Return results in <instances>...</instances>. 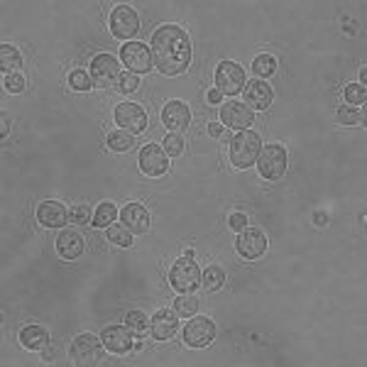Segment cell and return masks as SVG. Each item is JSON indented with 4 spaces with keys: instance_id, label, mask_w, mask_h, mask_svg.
Here are the masks:
<instances>
[{
    "instance_id": "cell-1",
    "label": "cell",
    "mask_w": 367,
    "mask_h": 367,
    "mask_svg": "<svg viewBox=\"0 0 367 367\" xmlns=\"http://www.w3.org/2000/svg\"><path fill=\"white\" fill-rule=\"evenodd\" d=\"M152 64L165 76H181L191 64V39L179 25H162L150 42Z\"/></svg>"
},
{
    "instance_id": "cell-2",
    "label": "cell",
    "mask_w": 367,
    "mask_h": 367,
    "mask_svg": "<svg viewBox=\"0 0 367 367\" xmlns=\"http://www.w3.org/2000/svg\"><path fill=\"white\" fill-rule=\"evenodd\" d=\"M262 152V137L255 130H240L230 140V162L237 169H247L257 162Z\"/></svg>"
},
{
    "instance_id": "cell-3",
    "label": "cell",
    "mask_w": 367,
    "mask_h": 367,
    "mask_svg": "<svg viewBox=\"0 0 367 367\" xmlns=\"http://www.w3.org/2000/svg\"><path fill=\"white\" fill-rule=\"evenodd\" d=\"M262 179L277 181L286 174V150L282 145H265L255 162Z\"/></svg>"
},
{
    "instance_id": "cell-4",
    "label": "cell",
    "mask_w": 367,
    "mask_h": 367,
    "mask_svg": "<svg viewBox=\"0 0 367 367\" xmlns=\"http://www.w3.org/2000/svg\"><path fill=\"white\" fill-rule=\"evenodd\" d=\"M169 282L179 294H191L201 286V270L191 257H181L172 265L169 270Z\"/></svg>"
},
{
    "instance_id": "cell-5",
    "label": "cell",
    "mask_w": 367,
    "mask_h": 367,
    "mask_svg": "<svg viewBox=\"0 0 367 367\" xmlns=\"http://www.w3.org/2000/svg\"><path fill=\"white\" fill-rule=\"evenodd\" d=\"M69 355H71L74 365H78V367L98 365L103 360V340L91 333H81L74 338Z\"/></svg>"
},
{
    "instance_id": "cell-6",
    "label": "cell",
    "mask_w": 367,
    "mask_h": 367,
    "mask_svg": "<svg viewBox=\"0 0 367 367\" xmlns=\"http://www.w3.org/2000/svg\"><path fill=\"white\" fill-rule=\"evenodd\" d=\"M91 78H93V86H98V88H116L123 78L120 62L108 52L98 54V57H93V62H91Z\"/></svg>"
},
{
    "instance_id": "cell-7",
    "label": "cell",
    "mask_w": 367,
    "mask_h": 367,
    "mask_svg": "<svg viewBox=\"0 0 367 367\" xmlns=\"http://www.w3.org/2000/svg\"><path fill=\"white\" fill-rule=\"evenodd\" d=\"M108 25H111V34L120 42H127L140 32V18L130 5H116Z\"/></svg>"
},
{
    "instance_id": "cell-8",
    "label": "cell",
    "mask_w": 367,
    "mask_h": 367,
    "mask_svg": "<svg viewBox=\"0 0 367 367\" xmlns=\"http://www.w3.org/2000/svg\"><path fill=\"white\" fill-rule=\"evenodd\" d=\"M245 69L235 62H221L216 69V88L223 96H235L245 88Z\"/></svg>"
},
{
    "instance_id": "cell-9",
    "label": "cell",
    "mask_w": 367,
    "mask_h": 367,
    "mask_svg": "<svg viewBox=\"0 0 367 367\" xmlns=\"http://www.w3.org/2000/svg\"><path fill=\"white\" fill-rule=\"evenodd\" d=\"M213 338H216V324L206 316H196V319L191 316V321L184 328V343L188 348H208Z\"/></svg>"
},
{
    "instance_id": "cell-10",
    "label": "cell",
    "mask_w": 367,
    "mask_h": 367,
    "mask_svg": "<svg viewBox=\"0 0 367 367\" xmlns=\"http://www.w3.org/2000/svg\"><path fill=\"white\" fill-rule=\"evenodd\" d=\"M120 59H123V64L127 67V71L137 74V76H140V74H147L150 69H155L150 47H145L142 42H125L123 44Z\"/></svg>"
},
{
    "instance_id": "cell-11",
    "label": "cell",
    "mask_w": 367,
    "mask_h": 367,
    "mask_svg": "<svg viewBox=\"0 0 367 367\" xmlns=\"http://www.w3.org/2000/svg\"><path fill=\"white\" fill-rule=\"evenodd\" d=\"M116 123L120 125V130L130 132V135H137V132H145L147 127V113L140 103H120L116 108Z\"/></svg>"
},
{
    "instance_id": "cell-12",
    "label": "cell",
    "mask_w": 367,
    "mask_h": 367,
    "mask_svg": "<svg viewBox=\"0 0 367 367\" xmlns=\"http://www.w3.org/2000/svg\"><path fill=\"white\" fill-rule=\"evenodd\" d=\"M140 169L147 176H165L169 172V155L160 145H145L140 150Z\"/></svg>"
},
{
    "instance_id": "cell-13",
    "label": "cell",
    "mask_w": 367,
    "mask_h": 367,
    "mask_svg": "<svg viewBox=\"0 0 367 367\" xmlns=\"http://www.w3.org/2000/svg\"><path fill=\"white\" fill-rule=\"evenodd\" d=\"M235 250L237 255L245 257V260H260L267 252V237L262 235V230L245 228V230H240V235H237Z\"/></svg>"
},
{
    "instance_id": "cell-14",
    "label": "cell",
    "mask_w": 367,
    "mask_h": 367,
    "mask_svg": "<svg viewBox=\"0 0 367 367\" xmlns=\"http://www.w3.org/2000/svg\"><path fill=\"white\" fill-rule=\"evenodd\" d=\"M221 120L223 125L233 127V130H250V125L255 123V113L247 106H242L240 101H228L221 106Z\"/></svg>"
},
{
    "instance_id": "cell-15",
    "label": "cell",
    "mask_w": 367,
    "mask_h": 367,
    "mask_svg": "<svg viewBox=\"0 0 367 367\" xmlns=\"http://www.w3.org/2000/svg\"><path fill=\"white\" fill-rule=\"evenodd\" d=\"M242 98H245V106L250 111H267L272 106V86L262 78H255V81H247L245 88H242Z\"/></svg>"
},
{
    "instance_id": "cell-16",
    "label": "cell",
    "mask_w": 367,
    "mask_h": 367,
    "mask_svg": "<svg viewBox=\"0 0 367 367\" xmlns=\"http://www.w3.org/2000/svg\"><path fill=\"white\" fill-rule=\"evenodd\" d=\"M101 340H103V348L108 353H116V355H125L132 350V333L125 328V326H108L103 328L101 333Z\"/></svg>"
},
{
    "instance_id": "cell-17",
    "label": "cell",
    "mask_w": 367,
    "mask_h": 367,
    "mask_svg": "<svg viewBox=\"0 0 367 367\" xmlns=\"http://www.w3.org/2000/svg\"><path fill=\"white\" fill-rule=\"evenodd\" d=\"M176 331H179V316H176V311L162 309L150 319V333H152V338L155 340L174 338Z\"/></svg>"
},
{
    "instance_id": "cell-18",
    "label": "cell",
    "mask_w": 367,
    "mask_h": 367,
    "mask_svg": "<svg viewBox=\"0 0 367 367\" xmlns=\"http://www.w3.org/2000/svg\"><path fill=\"white\" fill-rule=\"evenodd\" d=\"M162 123H165L167 130L181 132L191 123V111L184 101H169L165 103V111H162Z\"/></svg>"
},
{
    "instance_id": "cell-19",
    "label": "cell",
    "mask_w": 367,
    "mask_h": 367,
    "mask_svg": "<svg viewBox=\"0 0 367 367\" xmlns=\"http://www.w3.org/2000/svg\"><path fill=\"white\" fill-rule=\"evenodd\" d=\"M120 221L123 226L130 233H137V235H145L150 230V213L142 203H127L120 211Z\"/></svg>"
},
{
    "instance_id": "cell-20",
    "label": "cell",
    "mask_w": 367,
    "mask_h": 367,
    "mask_svg": "<svg viewBox=\"0 0 367 367\" xmlns=\"http://www.w3.org/2000/svg\"><path fill=\"white\" fill-rule=\"evenodd\" d=\"M37 221L42 223L44 228H62V226H67V221H69V211H67V206H64L62 201L49 198V201L39 203Z\"/></svg>"
},
{
    "instance_id": "cell-21",
    "label": "cell",
    "mask_w": 367,
    "mask_h": 367,
    "mask_svg": "<svg viewBox=\"0 0 367 367\" xmlns=\"http://www.w3.org/2000/svg\"><path fill=\"white\" fill-rule=\"evenodd\" d=\"M86 250V240L76 230H62L57 237V252L64 260H78Z\"/></svg>"
},
{
    "instance_id": "cell-22",
    "label": "cell",
    "mask_w": 367,
    "mask_h": 367,
    "mask_svg": "<svg viewBox=\"0 0 367 367\" xmlns=\"http://www.w3.org/2000/svg\"><path fill=\"white\" fill-rule=\"evenodd\" d=\"M20 343L27 350H44L49 345V333L42 326H27V328L20 331Z\"/></svg>"
},
{
    "instance_id": "cell-23",
    "label": "cell",
    "mask_w": 367,
    "mask_h": 367,
    "mask_svg": "<svg viewBox=\"0 0 367 367\" xmlns=\"http://www.w3.org/2000/svg\"><path fill=\"white\" fill-rule=\"evenodd\" d=\"M0 67H3L5 74H15L22 67V57H20L18 47H13V44H0Z\"/></svg>"
},
{
    "instance_id": "cell-24",
    "label": "cell",
    "mask_w": 367,
    "mask_h": 367,
    "mask_svg": "<svg viewBox=\"0 0 367 367\" xmlns=\"http://www.w3.org/2000/svg\"><path fill=\"white\" fill-rule=\"evenodd\" d=\"M223 284H226V272H223V267L218 265H211L203 270L201 275V286L206 291H218L223 289Z\"/></svg>"
},
{
    "instance_id": "cell-25",
    "label": "cell",
    "mask_w": 367,
    "mask_h": 367,
    "mask_svg": "<svg viewBox=\"0 0 367 367\" xmlns=\"http://www.w3.org/2000/svg\"><path fill=\"white\" fill-rule=\"evenodd\" d=\"M123 326H125L132 335H137V338L150 333V319H147L142 311H130V314H125V324Z\"/></svg>"
},
{
    "instance_id": "cell-26",
    "label": "cell",
    "mask_w": 367,
    "mask_h": 367,
    "mask_svg": "<svg viewBox=\"0 0 367 367\" xmlns=\"http://www.w3.org/2000/svg\"><path fill=\"white\" fill-rule=\"evenodd\" d=\"M106 145L111 147L113 152H130L135 147V137L125 130H113L111 135L106 137Z\"/></svg>"
},
{
    "instance_id": "cell-27",
    "label": "cell",
    "mask_w": 367,
    "mask_h": 367,
    "mask_svg": "<svg viewBox=\"0 0 367 367\" xmlns=\"http://www.w3.org/2000/svg\"><path fill=\"white\" fill-rule=\"evenodd\" d=\"M116 218H118V208H116V203H101V206L96 208V213H93V226L96 228H108V226H113L116 223Z\"/></svg>"
},
{
    "instance_id": "cell-28",
    "label": "cell",
    "mask_w": 367,
    "mask_h": 367,
    "mask_svg": "<svg viewBox=\"0 0 367 367\" xmlns=\"http://www.w3.org/2000/svg\"><path fill=\"white\" fill-rule=\"evenodd\" d=\"M174 311H176V316L191 319V316H196V311H198V299L193 294H179L174 299Z\"/></svg>"
},
{
    "instance_id": "cell-29",
    "label": "cell",
    "mask_w": 367,
    "mask_h": 367,
    "mask_svg": "<svg viewBox=\"0 0 367 367\" xmlns=\"http://www.w3.org/2000/svg\"><path fill=\"white\" fill-rule=\"evenodd\" d=\"M252 71H255L257 78L265 81L267 76H272V74L277 71V59L270 57V54H260V57L252 62Z\"/></svg>"
},
{
    "instance_id": "cell-30",
    "label": "cell",
    "mask_w": 367,
    "mask_h": 367,
    "mask_svg": "<svg viewBox=\"0 0 367 367\" xmlns=\"http://www.w3.org/2000/svg\"><path fill=\"white\" fill-rule=\"evenodd\" d=\"M108 242L120 245V247H130L132 245V233L127 230L123 223H113V226H108Z\"/></svg>"
},
{
    "instance_id": "cell-31",
    "label": "cell",
    "mask_w": 367,
    "mask_h": 367,
    "mask_svg": "<svg viewBox=\"0 0 367 367\" xmlns=\"http://www.w3.org/2000/svg\"><path fill=\"white\" fill-rule=\"evenodd\" d=\"M69 86H71L74 91H91L93 88L91 74H86L83 69H74V71L69 74Z\"/></svg>"
},
{
    "instance_id": "cell-32",
    "label": "cell",
    "mask_w": 367,
    "mask_h": 367,
    "mask_svg": "<svg viewBox=\"0 0 367 367\" xmlns=\"http://www.w3.org/2000/svg\"><path fill=\"white\" fill-rule=\"evenodd\" d=\"M345 101L350 103V106H363V103L367 101V91L363 83H348L345 86Z\"/></svg>"
},
{
    "instance_id": "cell-33",
    "label": "cell",
    "mask_w": 367,
    "mask_h": 367,
    "mask_svg": "<svg viewBox=\"0 0 367 367\" xmlns=\"http://www.w3.org/2000/svg\"><path fill=\"white\" fill-rule=\"evenodd\" d=\"M184 150H186V145H184V137L179 132H169V135L165 137V152L169 157H181Z\"/></svg>"
},
{
    "instance_id": "cell-34",
    "label": "cell",
    "mask_w": 367,
    "mask_h": 367,
    "mask_svg": "<svg viewBox=\"0 0 367 367\" xmlns=\"http://www.w3.org/2000/svg\"><path fill=\"white\" fill-rule=\"evenodd\" d=\"M69 218H71V223H76V226H86V223H91L93 213L91 208H88V203H78V206H74L71 211H69Z\"/></svg>"
},
{
    "instance_id": "cell-35",
    "label": "cell",
    "mask_w": 367,
    "mask_h": 367,
    "mask_svg": "<svg viewBox=\"0 0 367 367\" xmlns=\"http://www.w3.org/2000/svg\"><path fill=\"white\" fill-rule=\"evenodd\" d=\"M363 120L360 118V111L353 106H340L338 108V123L340 125H358V123Z\"/></svg>"
},
{
    "instance_id": "cell-36",
    "label": "cell",
    "mask_w": 367,
    "mask_h": 367,
    "mask_svg": "<svg viewBox=\"0 0 367 367\" xmlns=\"http://www.w3.org/2000/svg\"><path fill=\"white\" fill-rule=\"evenodd\" d=\"M3 86L8 93H22L25 91V76L22 74H8Z\"/></svg>"
},
{
    "instance_id": "cell-37",
    "label": "cell",
    "mask_w": 367,
    "mask_h": 367,
    "mask_svg": "<svg viewBox=\"0 0 367 367\" xmlns=\"http://www.w3.org/2000/svg\"><path fill=\"white\" fill-rule=\"evenodd\" d=\"M137 86H140V76H137V74H130V71L123 74L120 83H118V88H120L123 93H135Z\"/></svg>"
},
{
    "instance_id": "cell-38",
    "label": "cell",
    "mask_w": 367,
    "mask_h": 367,
    "mask_svg": "<svg viewBox=\"0 0 367 367\" xmlns=\"http://www.w3.org/2000/svg\"><path fill=\"white\" fill-rule=\"evenodd\" d=\"M228 226H230L235 233L245 230V228H247V216H245V213H233L230 221H228Z\"/></svg>"
},
{
    "instance_id": "cell-39",
    "label": "cell",
    "mask_w": 367,
    "mask_h": 367,
    "mask_svg": "<svg viewBox=\"0 0 367 367\" xmlns=\"http://www.w3.org/2000/svg\"><path fill=\"white\" fill-rule=\"evenodd\" d=\"M208 103H213V106L223 103V93L218 91V88H211V91H208Z\"/></svg>"
},
{
    "instance_id": "cell-40",
    "label": "cell",
    "mask_w": 367,
    "mask_h": 367,
    "mask_svg": "<svg viewBox=\"0 0 367 367\" xmlns=\"http://www.w3.org/2000/svg\"><path fill=\"white\" fill-rule=\"evenodd\" d=\"M208 135H211V137H221L223 135V125H221V123H208Z\"/></svg>"
},
{
    "instance_id": "cell-41",
    "label": "cell",
    "mask_w": 367,
    "mask_h": 367,
    "mask_svg": "<svg viewBox=\"0 0 367 367\" xmlns=\"http://www.w3.org/2000/svg\"><path fill=\"white\" fill-rule=\"evenodd\" d=\"M314 223H316L319 228L328 226V216H326V213H316V216H314Z\"/></svg>"
},
{
    "instance_id": "cell-42",
    "label": "cell",
    "mask_w": 367,
    "mask_h": 367,
    "mask_svg": "<svg viewBox=\"0 0 367 367\" xmlns=\"http://www.w3.org/2000/svg\"><path fill=\"white\" fill-rule=\"evenodd\" d=\"M8 132H10V120L8 118H3V140L8 137Z\"/></svg>"
},
{
    "instance_id": "cell-43",
    "label": "cell",
    "mask_w": 367,
    "mask_h": 367,
    "mask_svg": "<svg viewBox=\"0 0 367 367\" xmlns=\"http://www.w3.org/2000/svg\"><path fill=\"white\" fill-rule=\"evenodd\" d=\"M365 81H367V71L363 69V71H360V83H363V86H365Z\"/></svg>"
}]
</instances>
